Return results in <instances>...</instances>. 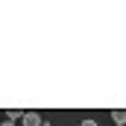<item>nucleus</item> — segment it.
<instances>
[{
    "label": "nucleus",
    "instance_id": "obj_5",
    "mask_svg": "<svg viewBox=\"0 0 126 126\" xmlns=\"http://www.w3.org/2000/svg\"><path fill=\"white\" fill-rule=\"evenodd\" d=\"M0 126H15V120H3V123H0Z\"/></svg>",
    "mask_w": 126,
    "mask_h": 126
},
{
    "label": "nucleus",
    "instance_id": "obj_4",
    "mask_svg": "<svg viewBox=\"0 0 126 126\" xmlns=\"http://www.w3.org/2000/svg\"><path fill=\"white\" fill-rule=\"evenodd\" d=\"M79 126H97V120H82Z\"/></svg>",
    "mask_w": 126,
    "mask_h": 126
},
{
    "label": "nucleus",
    "instance_id": "obj_3",
    "mask_svg": "<svg viewBox=\"0 0 126 126\" xmlns=\"http://www.w3.org/2000/svg\"><path fill=\"white\" fill-rule=\"evenodd\" d=\"M6 114H9V120H18V117H24L27 111H18V109H12V111H6Z\"/></svg>",
    "mask_w": 126,
    "mask_h": 126
},
{
    "label": "nucleus",
    "instance_id": "obj_2",
    "mask_svg": "<svg viewBox=\"0 0 126 126\" xmlns=\"http://www.w3.org/2000/svg\"><path fill=\"white\" fill-rule=\"evenodd\" d=\"M111 120H114L117 126H123V123H126V109H117V111H111Z\"/></svg>",
    "mask_w": 126,
    "mask_h": 126
},
{
    "label": "nucleus",
    "instance_id": "obj_1",
    "mask_svg": "<svg viewBox=\"0 0 126 126\" xmlns=\"http://www.w3.org/2000/svg\"><path fill=\"white\" fill-rule=\"evenodd\" d=\"M21 126H44V120H41V114H38V111H27Z\"/></svg>",
    "mask_w": 126,
    "mask_h": 126
}]
</instances>
